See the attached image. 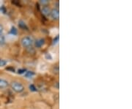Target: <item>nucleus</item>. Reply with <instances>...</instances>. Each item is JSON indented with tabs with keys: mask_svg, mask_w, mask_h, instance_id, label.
<instances>
[{
	"mask_svg": "<svg viewBox=\"0 0 132 109\" xmlns=\"http://www.w3.org/2000/svg\"><path fill=\"white\" fill-rule=\"evenodd\" d=\"M35 75V73L32 71H27L25 72V77L27 78H32Z\"/></svg>",
	"mask_w": 132,
	"mask_h": 109,
	"instance_id": "7",
	"label": "nucleus"
},
{
	"mask_svg": "<svg viewBox=\"0 0 132 109\" xmlns=\"http://www.w3.org/2000/svg\"><path fill=\"white\" fill-rule=\"evenodd\" d=\"M19 27H21V28H23V29H27V25H26V24L24 23V21H20L19 22Z\"/></svg>",
	"mask_w": 132,
	"mask_h": 109,
	"instance_id": "9",
	"label": "nucleus"
},
{
	"mask_svg": "<svg viewBox=\"0 0 132 109\" xmlns=\"http://www.w3.org/2000/svg\"><path fill=\"white\" fill-rule=\"evenodd\" d=\"M3 26L2 25V24H0V34H2V31H3Z\"/></svg>",
	"mask_w": 132,
	"mask_h": 109,
	"instance_id": "17",
	"label": "nucleus"
},
{
	"mask_svg": "<svg viewBox=\"0 0 132 109\" xmlns=\"http://www.w3.org/2000/svg\"><path fill=\"white\" fill-rule=\"evenodd\" d=\"M21 45L24 47L29 48L32 45L34 41H33L32 38H31L30 36H25L24 38H21Z\"/></svg>",
	"mask_w": 132,
	"mask_h": 109,
	"instance_id": "2",
	"label": "nucleus"
},
{
	"mask_svg": "<svg viewBox=\"0 0 132 109\" xmlns=\"http://www.w3.org/2000/svg\"><path fill=\"white\" fill-rule=\"evenodd\" d=\"M50 16H52V18L54 20H58L60 19V11L59 9L57 8H53L51 10V13Z\"/></svg>",
	"mask_w": 132,
	"mask_h": 109,
	"instance_id": "3",
	"label": "nucleus"
},
{
	"mask_svg": "<svg viewBox=\"0 0 132 109\" xmlns=\"http://www.w3.org/2000/svg\"><path fill=\"white\" fill-rule=\"evenodd\" d=\"M6 64H7V61H6L0 59V67H5V66H6Z\"/></svg>",
	"mask_w": 132,
	"mask_h": 109,
	"instance_id": "13",
	"label": "nucleus"
},
{
	"mask_svg": "<svg viewBox=\"0 0 132 109\" xmlns=\"http://www.w3.org/2000/svg\"><path fill=\"white\" fill-rule=\"evenodd\" d=\"M9 85V83L6 80H4V79H0V88L1 89H4V88H6Z\"/></svg>",
	"mask_w": 132,
	"mask_h": 109,
	"instance_id": "6",
	"label": "nucleus"
},
{
	"mask_svg": "<svg viewBox=\"0 0 132 109\" xmlns=\"http://www.w3.org/2000/svg\"><path fill=\"white\" fill-rule=\"evenodd\" d=\"M45 44V40L43 38H40L38 39L37 41H35V46L37 48H40L42 46Z\"/></svg>",
	"mask_w": 132,
	"mask_h": 109,
	"instance_id": "4",
	"label": "nucleus"
},
{
	"mask_svg": "<svg viewBox=\"0 0 132 109\" xmlns=\"http://www.w3.org/2000/svg\"><path fill=\"white\" fill-rule=\"evenodd\" d=\"M45 57H46L47 60H52V56L51 55L50 53H46V55H45Z\"/></svg>",
	"mask_w": 132,
	"mask_h": 109,
	"instance_id": "14",
	"label": "nucleus"
},
{
	"mask_svg": "<svg viewBox=\"0 0 132 109\" xmlns=\"http://www.w3.org/2000/svg\"><path fill=\"white\" fill-rule=\"evenodd\" d=\"M11 89L16 93H21L24 91V86L21 83L17 81H13L10 84Z\"/></svg>",
	"mask_w": 132,
	"mask_h": 109,
	"instance_id": "1",
	"label": "nucleus"
},
{
	"mask_svg": "<svg viewBox=\"0 0 132 109\" xmlns=\"http://www.w3.org/2000/svg\"><path fill=\"white\" fill-rule=\"evenodd\" d=\"M29 88L30 91H33V92H35V91H38L37 88L35 87V85H33V84H31V85H29Z\"/></svg>",
	"mask_w": 132,
	"mask_h": 109,
	"instance_id": "10",
	"label": "nucleus"
},
{
	"mask_svg": "<svg viewBox=\"0 0 132 109\" xmlns=\"http://www.w3.org/2000/svg\"><path fill=\"white\" fill-rule=\"evenodd\" d=\"M27 71V70L25 69H19L18 70V73L19 74H23V73H25Z\"/></svg>",
	"mask_w": 132,
	"mask_h": 109,
	"instance_id": "16",
	"label": "nucleus"
},
{
	"mask_svg": "<svg viewBox=\"0 0 132 109\" xmlns=\"http://www.w3.org/2000/svg\"><path fill=\"white\" fill-rule=\"evenodd\" d=\"M5 42V36L2 34H0V44H4Z\"/></svg>",
	"mask_w": 132,
	"mask_h": 109,
	"instance_id": "11",
	"label": "nucleus"
},
{
	"mask_svg": "<svg viewBox=\"0 0 132 109\" xmlns=\"http://www.w3.org/2000/svg\"><path fill=\"white\" fill-rule=\"evenodd\" d=\"M58 42H59V35H57V37L54 38V41H53V44H56Z\"/></svg>",
	"mask_w": 132,
	"mask_h": 109,
	"instance_id": "15",
	"label": "nucleus"
},
{
	"mask_svg": "<svg viewBox=\"0 0 132 109\" xmlns=\"http://www.w3.org/2000/svg\"><path fill=\"white\" fill-rule=\"evenodd\" d=\"M17 33H18V30H17V29L15 28V27H11V29H10V33L12 34V35H17Z\"/></svg>",
	"mask_w": 132,
	"mask_h": 109,
	"instance_id": "8",
	"label": "nucleus"
},
{
	"mask_svg": "<svg viewBox=\"0 0 132 109\" xmlns=\"http://www.w3.org/2000/svg\"><path fill=\"white\" fill-rule=\"evenodd\" d=\"M48 2H49L48 0H40V3L42 5H43V6H46V5L48 4Z\"/></svg>",
	"mask_w": 132,
	"mask_h": 109,
	"instance_id": "12",
	"label": "nucleus"
},
{
	"mask_svg": "<svg viewBox=\"0 0 132 109\" xmlns=\"http://www.w3.org/2000/svg\"><path fill=\"white\" fill-rule=\"evenodd\" d=\"M42 13H43V14L44 15V16H49V15H50V13H51V9H50L48 6H44V7H43V8H42Z\"/></svg>",
	"mask_w": 132,
	"mask_h": 109,
	"instance_id": "5",
	"label": "nucleus"
}]
</instances>
